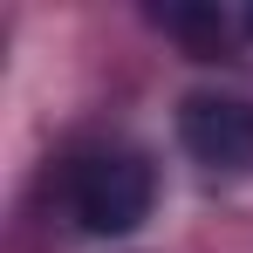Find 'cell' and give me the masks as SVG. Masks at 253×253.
Returning <instances> with one entry per match:
<instances>
[{
    "mask_svg": "<svg viewBox=\"0 0 253 253\" xmlns=\"http://www.w3.org/2000/svg\"><path fill=\"white\" fill-rule=\"evenodd\" d=\"M178 144L206 178H253V96L192 89L178 103Z\"/></svg>",
    "mask_w": 253,
    "mask_h": 253,
    "instance_id": "cell-2",
    "label": "cell"
},
{
    "mask_svg": "<svg viewBox=\"0 0 253 253\" xmlns=\"http://www.w3.org/2000/svg\"><path fill=\"white\" fill-rule=\"evenodd\" d=\"M55 206L69 212L76 233H96V240H117V233H137L151 206H158V171L144 151L130 144H89V151H69L62 171H55Z\"/></svg>",
    "mask_w": 253,
    "mask_h": 253,
    "instance_id": "cell-1",
    "label": "cell"
}]
</instances>
